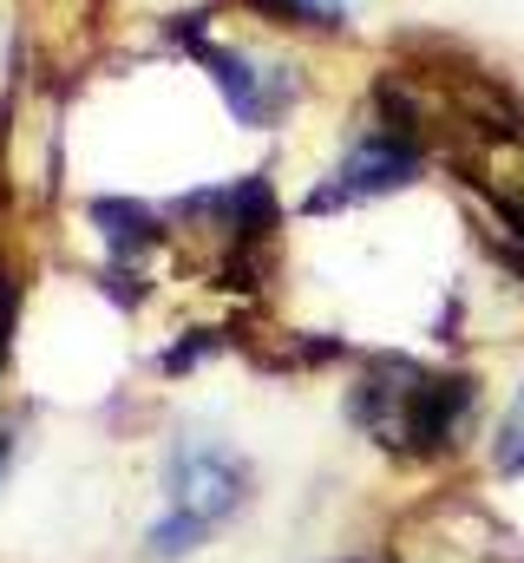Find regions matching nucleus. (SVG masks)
Here are the masks:
<instances>
[{
    "label": "nucleus",
    "instance_id": "1",
    "mask_svg": "<svg viewBox=\"0 0 524 563\" xmlns=\"http://www.w3.org/2000/svg\"><path fill=\"white\" fill-rule=\"evenodd\" d=\"M348 420L393 459H446L479 420L472 374H439L406 354H381L348 387Z\"/></svg>",
    "mask_w": 524,
    "mask_h": 563
},
{
    "label": "nucleus",
    "instance_id": "2",
    "mask_svg": "<svg viewBox=\"0 0 524 563\" xmlns=\"http://www.w3.org/2000/svg\"><path fill=\"white\" fill-rule=\"evenodd\" d=\"M256 498V465L237 439L184 426L164 445V511L144 531V563L197 558L223 525H237Z\"/></svg>",
    "mask_w": 524,
    "mask_h": 563
},
{
    "label": "nucleus",
    "instance_id": "3",
    "mask_svg": "<svg viewBox=\"0 0 524 563\" xmlns=\"http://www.w3.org/2000/svg\"><path fill=\"white\" fill-rule=\"evenodd\" d=\"M184 46L197 53V66L210 73V86L223 92V106H230V119H237V125L269 132V125H282V119L302 106V73H295L288 59L243 53V46H217V40H204L197 26H190V40H184Z\"/></svg>",
    "mask_w": 524,
    "mask_h": 563
},
{
    "label": "nucleus",
    "instance_id": "4",
    "mask_svg": "<svg viewBox=\"0 0 524 563\" xmlns=\"http://www.w3.org/2000/svg\"><path fill=\"white\" fill-rule=\"evenodd\" d=\"M426 170V144L400 139L387 125H368L361 139L341 151V164L328 170V184L308 190V217H328V210H348V203H374V197H393L406 184H419Z\"/></svg>",
    "mask_w": 524,
    "mask_h": 563
},
{
    "label": "nucleus",
    "instance_id": "5",
    "mask_svg": "<svg viewBox=\"0 0 524 563\" xmlns=\"http://www.w3.org/2000/svg\"><path fill=\"white\" fill-rule=\"evenodd\" d=\"M92 223H99L112 263H144L157 243H171L164 210H151V203H138V197H99V203H92Z\"/></svg>",
    "mask_w": 524,
    "mask_h": 563
},
{
    "label": "nucleus",
    "instance_id": "6",
    "mask_svg": "<svg viewBox=\"0 0 524 563\" xmlns=\"http://www.w3.org/2000/svg\"><path fill=\"white\" fill-rule=\"evenodd\" d=\"M492 465H499L505 478H524V387L512 394L505 420H499V432H492Z\"/></svg>",
    "mask_w": 524,
    "mask_h": 563
},
{
    "label": "nucleus",
    "instance_id": "7",
    "mask_svg": "<svg viewBox=\"0 0 524 563\" xmlns=\"http://www.w3.org/2000/svg\"><path fill=\"white\" fill-rule=\"evenodd\" d=\"M361 7H368V0H302V26H315V33H341Z\"/></svg>",
    "mask_w": 524,
    "mask_h": 563
},
{
    "label": "nucleus",
    "instance_id": "8",
    "mask_svg": "<svg viewBox=\"0 0 524 563\" xmlns=\"http://www.w3.org/2000/svg\"><path fill=\"white\" fill-rule=\"evenodd\" d=\"M13 459H20V426H13V420H0V478L13 472Z\"/></svg>",
    "mask_w": 524,
    "mask_h": 563
}]
</instances>
